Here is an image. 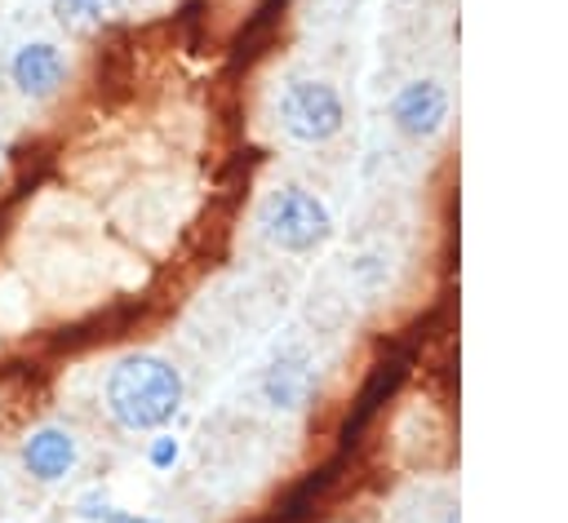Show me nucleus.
I'll use <instances>...</instances> for the list:
<instances>
[{
  "label": "nucleus",
  "mask_w": 568,
  "mask_h": 523,
  "mask_svg": "<svg viewBox=\"0 0 568 523\" xmlns=\"http://www.w3.org/2000/svg\"><path fill=\"white\" fill-rule=\"evenodd\" d=\"M444 523H462V519H457V510H448V514H444Z\"/></svg>",
  "instance_id": "obj_12"
},
{
  "label": "nucleus",
  "mask_w": 568,
  "mask_h": 523,
  "mask_svg": "<svg viewBox=\"0 0 568 523\" xmlns=\"http://www.w3.org/2000/svg\"><path fill=\"white\" fill-rule=\"evenodd\" d=\"M49 9H53V18H58L62 31L89 35V31L111 27L124 4H120V0H49Z\"/></svg>",
  "instance_id": "obj_7"
},
{
  "label": "nucleus",
  "mask_w": 568,
  "mask_h": 523,
  "mask_svg": "<svg viewBox=\"0 0 568 523\" xmlns=\"http://www.w3.org/2000/svg\"><path fill=\"white\" fill-rule=\"evenodd\" d=\"M18 461L22 470L36 479V483H62L75 465H80V439L67 430V425H36L22 448H18Z\"/></svg>",
  "instance_id": "obj_6"
},
{
  "label": "nucleus",
  "mask_w": 568,
  "mask_h": 523,
  "mask_svg": "<svg viewBox=\"0 0 568 523\" xmlns=\"http://www.w3.org/2000/svg\"><path fill=\"white\" fill-rule=\"evenodd\" d=\"M67 75H71V62L53 40H22L9 58V80L27 102H49L67 84Z\"/></svg>",
  "instance_id": "obj_5"
},
{
  "label": "nucleus",
  "mask_w": 568,
  "mask_h": 523,
  "mask_svg": "<svg viewBox=\"0 0 568 523\" xmlns=\"http://www.w3.org/2000/svg\"><path fill=\"white\" fill-rule=\"evenodd\" d=\"M75 519H84V523H115L120 519V505L102 488H93V492H84L75 501Z\"/></svg>",
  "instance_id": "obj_9"
},
{
  "label": "nucleus",
  "mask_w": 568,
  "mask_h": 523,
  "mask_svg": "<svg viewBox=\"0 0 568 523\" xmlns=\"http://www.w3.org/2000/svg\"><path fill=\"white\" fill-rule=\"evenodd\" d=\"M280 129L293 137V142H306V146H320V142H333L346 124V102L337 93V84L328 80H315V75H302V80H288L280 89Z\"/></svg>",
  "instance_id": "obj_3"
},
{
  "label": "nucleus",
  "mask_w": 568,
  "mask_h": 523,
  "mask_svg": "<svg viewBox=\"0 0 568 523\" xmlns=\"http://www.w3.org/2000/svg\"><path fill=\"white\" fill-rule=\"evenodd\" d=\"M306 386H311V368H306L302 355H284V359L266 372V399H271L275 408H293V403L306 394Z\"/></svg>",
  "instance_id": "obj_8"
},
{
  "label": "nucleus",
  "mask_w": 568,
  "mask_h": 523,
  "mask_svg": "<svg viewBox=\"0 0 568 523\" xmlns=\"http://www.w3.org/2000/svg\"><path fill=\"white\" fill-rule=\"evenodd\" d=\"M115 523H160V519H151V514H133V510H120V519Z\"/></svg>",
  "instance_id": "obj_11"
},
{
  "label": "nucleus",
  "mask_w": 568,
  "mask_h": 523,
  "mask_svg": "<svg viewBox=\"0 0 568 523\" xmlns=\"http://www.w3.org/2000/svg\"><path fill=\"white\" fill-rule=\"evenodd\" d=\"M448 111H453V98H448V89H444L439 80H430V75H417V80L399 84L395 98H390V124H395L404 137H413V142H426V137L444 133Z\"/></svg>",
  "instance_id": "obj_4"
},
{
  "label": "nucleus",
  "mask_w": 568,
  "mask_h": 523,
  "mask_svg": "<svg viewBox=\"0 0 568 523\" xmlns=\"http://www.w3.org/2000/svg\"><path fill=\"white\" fill-rule=\"evenodd\" d=\"M186 403L182 372L151 350H129L106 368L102 381V408L106 417L129 434H155L164 430Z\"/></svg>",
  "instance_id": "obj_1"
},
{
  "label": "nucleus",
  "mask_w": 568,
  "mask_h": 523,
  "mask_svg": "<svg viewBox=\"0 0 568 523\" xmlns=\"http://www.w3.org/2000/svg\"><path fill=\"white\" fill-rule=\"evenodd\" d=\"M257 226H262V235L280 253H293V257H306V253H315V248H324L333 239V213H328V204L315 191L297 186V182L275 186L262 199Z\"/></svg>",
  "instance_id": "obj_2"
},
{
  "label": "nucleus",
  "mask_w": 568,
  "mask_h": 523,
  "mask_svg": "<svg viewBox=\"0 0 568 523\" xmlns=\"http://www.w3.org/2000/svg\"><path fill=\"white\" fill-rule=\"evenodd\" d=\"M178 457H182V439L169 434V430H155L151 443H146V465H151V470H173Z\"/></svg>",
  "instance_id": "obj_10"
}]
</instances>
